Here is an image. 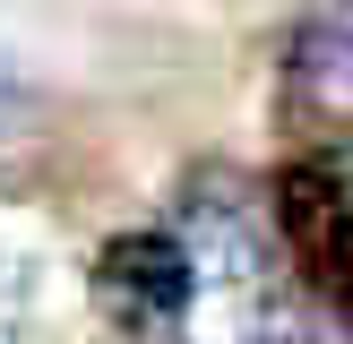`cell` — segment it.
I'll return each mask as SVG.
<instances>
[{
	"label": "cell",
	"instance_id": "1",
	"mask_svg": "<svg viewBox=\"0 0 353 344\" xmlns=\"http://www.w3.org/2000/svg\"><path fill=\"white\" fill-rule=\"evenodd\" d=\"M276 241L302 267V292H319L327 310L353 319V181L327 155H302V164L276 172V206H268Z\"/></svg>",
	"mask_w": 353,
	"mask_h": 344
},
{
	"label": "cell",
	"instance_id": "4",
	"mask_svg": "<svg viewBox=\"0 0 353 344\" xmlns=\"http://www.w3.org/2000/svg\"><path fill=\"white\" fill-rule=\"evenodd\" d=\"M259 344H353V319L327 310L319 292H285V301H259Z\"/></svg>",
	"mask_w": 353,
	"mask_h": 344
},
{
	"label": "cell",
	"instance_id": "2",
	"mask_svg": "<svg viewBox=\"0 0 353 344\" xmlns=\"http://www.w3.org/2000/svg\"><path fill=\"white\" fill-rule=\"evenodd\" d=\"M95 310L112 327H138V336H155V327H172L190 310V292H199V258H190L181 233H164V224H138V233H112L95 250Z\"/></svg>",
	"mask_w": 353,
	"mask_h": 344
},
{
	"label": "cell",
	"instance_id": "5",
	"mask_svg": "<svg viewBox=\"0 0 353 344\" xmlns=\"http://www.w3.org/2000/svg\"><path fill=\"white\" fill-rule=\"evenodd\" d=\"M250 224H259V215H233V206H207V198H199V224H190L181 241H190V258L207 250V258H216L224 275H241V267H259V258H268Z\"/></svg>",
	"mask_w": 353,
	"mask_h": 344
},
{
	"label": "cell",
	"instance_id": "3",
	"mask_svg": "<svg viewBox=\"0 0 353 344\" xmlns=\"http://www.w3.org/2000/svg\"><path fill=\"white\" fill-rule=\"evenodd\" d=\"M285 120L302 138H353V0H310L285 34Z\"/></svg>",
	"mask_w": 353,
	"mask_h": 344
},
{
	"label": "cell",
	"instance_id": "6",
	"mask_svg": "<svg viewBox=\"0 0 353 344\" xmlns=\"http://www.w3.org/2000/svg\"><path fill=\"white\" fill-rule=\"evenodd\" d=\"M17 120H26V95H17V78H9V69H0V138H9Z\"/></svg>",
	"mask_w": 353,
	"mask_h": 344
}]
</instances>
